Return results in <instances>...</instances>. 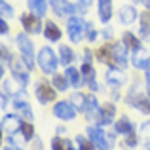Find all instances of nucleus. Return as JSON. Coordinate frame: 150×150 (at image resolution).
Instances as JSON below:
<instances>
[{"mask_svg":"<svg viewBox=\"0 0 150 150\" xmlns=\"http://www.w3.org/2000/svg\"><path fill=\"white\" fill-rule=\"evenodd\" d=\"M125 103H127V105H131V106H135V108L141 110V112L150 114V101L143 95V91H141V86H139V84H135V86L131 88L129 95L125 97Z\"/></svg>","mask_w":150,"mask_h":150,"instance_id":"1","label":"nucleus"},{"mask_svg":"<svg viewBox=\"0 0 150 150\" xmlns=\"http://www.w3.org/2000/svg\"><path fill=\"white\" fill-rule=\"evenodd\" d=\"M88 135L99 150H110L114 146V135L105 133L101 127H88Z\"/></svg>","mask_w":150,"mask_h":150,"instance_id":"2","label":"nucleus"},{"mask_svg":"<svg viewBox=\"0 0 150 150\" xmlns=\"http://www.w3.org/2000/svg\"><path fill=\"white\" fill-rule=\"evenodd\" d=\"M59 63L61 61H57V57H55V53H53L51 48H42L40 51H38V65H40L42 72L53 74Z\"/></svg>","mask_w":150,"mask_h":150,"instance_id":"3","label":"nucleus"},{"mask_svg":"<svg viewBox=\"0 0 150 150\" xmlns=\"http://www.w3.org/2000/svg\"><path fill=\"white\" fill-rule=\"evenodd\" d=\"M17 46H19V51H21V57L25 61L27 69H33L34 67V46L25 33L17 34Z\"/></svg>","mask_w":150,"mask_h":150,"instance_id":"4","label":"nucleus"},{"mask_svg":"<svg viewBox=\"0 0 150 150\" xmlns=\"http://www.w3.org/2000/svg\"><path fill=\"white\" fill-rule=\"evenodd\" d=\"M84 29H86V23H84V19H82V17H78V15L69 17V21H67V30H69L70 42L78 44V42L84 38Z\"/></svg>","mask_w":150,"mask_h":150,"instance_id":"5","label":"nucleus"},{"mask_svg":"<svg viewBox=\"0 0 150 150\" xmlns=\"http://www.w3.org/2000/svg\"><path fill=\"white\" fill-rule=\"evenodd\" d=\"M53 114L59 120H74V116H76V106L70 101H59V103H55V106H53Z\"/></svg>","mask_w":150,"mask_h":150,"instance_id":"6","label":"nucleus"},{"mask_svg":"<svg viewBox=\"0 0 150 150\" xmlns=\"http://www.w3.org/2000/svg\"><path fill=\"white\" fill-rule=\"evenodd\" d=\"M88 103H86V114L91 122H97V124L103 125V108H99V103L93 95H88L86 97Z\"/></svg>","mask_w":150,"mask_h":150,"instance_id":"7","label":"nucleus"},{"mask_svg":"<svg viewBox=\"0 0 150 150\" xmlns=\"http://www.w3.org/2000/svg\"><path fill=\"white\" fill-rule=\"evenodd\" d=\"M131 63H133V67L139 69V70H148L150 69V53L143 48L135 50L133 55H131Z\"/></svg>","mask_w":150,"mask_h":150,"instance_id":"8","label":"nucleus"},{"mask_svg":"<svg viewBox=\"0 0 150 150\" xmlns=\"http://www.w3.org/2000/svg\"><path fill=\"white\" fill-rule=\"evenodd\" d=\"M21 25L25 27V33H30V34H36L42 30L40 17H36L34 13H23L21 15Z\"/></svg>","mask_w":150,"mask_h":150,"instance_id":"9","label":"nucleus"},{"mask_svg":"<svg viewBox=\"0 0 150 150\" xmlns=\"http://www.w3.org/2000/svg\"><path fill=\"white\" fill-rule=\"evenodd\" d=\"M55 89L51 88V86L48 84V82H42V84L36 86V99L42 103V105H46V103H51L55 99Z\"/></svg>","mask_w":150,"mask_h":150,"instance_id":"10","label":"nucleus"},{"mask_svg":"<svg viewBox=\"0 0 150 150\" xmlns=\"http://www.w3.org/2000/svg\"><path fill=\"white\" fill-rule=\"evenodd\" d=\"M124 82H125V74L120 69H116V67H108V70H106V84L110 88H120Z\"/></svg>","mask_w":150,"mask_h":150,"instance_id":"11","label":"nucleus"},{"mask_svg":"<svg viewBox=\"0 0 150 150\" xmlns=\"http://www.w3.org/2000/svg\"><path fill=\"white\" fill-rule=\"evenodd\" d=\"M80 72H82V76H84V82L89 86V89H91V91H97L99 86H97V82H95V70H93L91 63H84Z\"/></svg>","mask_w":150,"mask_h":150,"instance_id":"12","label":"nucleus"},{"mask_svg":"<svg viewBox=\"0 0 150 150\" xmlns=\"http://www.w3.org/2000/svg\"><path fill=\"white\" fill-rule=\"evenodd\" d=\"M21 125H23V122L17 116H13V114H8V116L2 118V129L6 133H10V135H13L17 129H21Z\"/></svg>","mask_w":150,"mask_h":150,"instance_id":"13","label":"nucleus"},{"mask_svg":"<svg viewBox=\"0 0 150 150\" xmlns=\"http://www.w3.org/2000/svg\"><path fill=\"white\" fill-rule=\"evenodd\" d=\"M137 17H139V15H137V10L131 4H124V6L120 8V21L124 23V25H131Z\"/></svg>","mask_w":150,"mask_h":150,"instance_id":"14","label":"nucleus"},{"mask_svg":"<svg viewBox=\"0 0 150 150\" xmlns=\"http://www.w3.org/2000/svg\"><path fill=\"white\" fill-rule=\"evenodd\" d=\"M50 4H51L50 0H29V10H30V13H34L36 17H44Z\"/></svg>","mask_w":150,"mask_h":150,"instance_id":"15","label":"nucleus"},{"mask_svg":"<svg viewBox=\"0 0 150 150\" xmlns=\"http://www.w3.org/2000/svg\"><path fill=\"white\" fill-rule=\"evenodd\" d=\"M10 67H11V72H13V76L17 78V82L21 86H27L29 84V74L25 72V69H23V65L19 61H15V59H11V63H10Z\"/></svg>","mask_w":150,"mask_h":150,"instance_id":"16","label":"nucleus"},{"mask_svg":"<svg viewBox=\"0 0 150 150\" xmlns=\"http://www.w3.org/2000/svg\"><path fill=\"white\" fill-rule=\"evenodd\" d=\"M65 76L69 78V82H70V86L72 88H80L82 84H84V76H82V72L80 70H76L74 67H67V70H65Z\"/></svg>","mask_w":150,"mask_h":150,"instance_id":"17","label":"nucleus"},{"mask_svg":"<svg viewBox=\"0 0 150 150\" xmlns=\"http://www.w3.org/2000/svg\"><path fill=\"white\" fill-rule=\"evenodd\" d=\"M95 55H97V61L106 63V65L116 63V59H114V48H112V46H103V48L97 50Z\"/></svg>","mask_w":150,"mask_h":150,"instance_id":"18","label":"nucleus"},{"mask_svg":"<svg viewBox=\"0 0 150 150\" xmlns=\"http://www.w3.org/2000/svg\"><path fill=\"white\" fill-rule=\"evenodd\" d=\"M112 48H114V59H116V63H118V65H122V67H127V57H125V51H127L129 48L124 44V42H118V44L112 46Z\"/></svg>","mask_w":150,"mask_h":150,"instance_id":"19","label":"nucleus"},{"mask_svg":"<svg viewBox=\"0 0 150 150\" xmlns=\"http://www.w3.org/2000/svg\"><path fill=\"white\" fill-rule=\"evenodd\" d=\"M44 36L48 38L50 42H59L61 40V30H59V27L55 25V23L48 21L44 25Z\"/></svg>","mask_w":150,"mask_h":150,"instance_id":"20","label":"nucleus"},{"mask_svg":"<svg viewBox=\"0 0 150 150\" xmlns=\"http://www.w3.org/2000/svg\"><path fill=\"white\" fill-rule=\"evenodd\" d=\"M99 17L103 23H108L112 17V2L110 0H99Z\"/></svg>","mask_w":150,"mask_h":150,"instance_id":"21","label":"nucleus"},{"mask_svg":"<svg viewBox=\"0 0 150 150\" xmlns=\"http://www.w3.org/2000/svg\"><path fill=\"white\" fill-rule=\"evenodd\" d=\"M13 106L19 110V112H23V116H25L27 120H33V110H30V105H29L27 101H23V99H21V95H17V97H15Z\"/></svg>","mask_w":150,"mask_h":150,"instance_id":"22","label":"nucleus"},{"mask_svg":"<svg viewBox=\"0 0 150 150\" xmlns=\"http://www.w3.org/2000/svg\"><path fill=\"white\" fill-rule=\"evenodd\" d=\"M59 55H61V63L65 67H70V63L74 61V51H72V48L61 46V48H59Z\"/></svg>","mask_w":150,"mask_h":150,"instance_id":"23","label":"nucleus"},{"mask_svg":"<svg viewBox=\"0 0 150 150\" xmlns=\"http://www.w3.org/2000/svg\"><path fill=\"white\" fill-rule=\"evenodd\" d=\"M124 44L127 46V48L131 50V51H135V50H139V48H141L139 38H137L133 33H124Z\"/></svg>","mask_w":150,"mask_h":150,"instance_id":"24","label":"nucleus"},{"mask_svg":"<svg viewBox=\"0 0 150 150\" xmlns=\"http://www.w3.org/2000/svg\"><path fill=\"white\" fill-rule=\"evenodd\" d=\"M51 148L53 150H74L72 143L67 139H61V137H55L53 141H51Z\"/></svg>","mask_w":150,"mask_h":150,"instance_id":"25","label":"nucleus"},{"mask_svg":"<svg viewBox=\"0 0 150 150\" xmlns=\"http://www.w3.org/2000/svg\"><path fill=\"white\" fill-rule=\"evenodd\" d=\"M116 131L118 133H124V135H129V133H133V127H131V122L127 120V118H120V120L116 122Z\"/></svg>","mask_w":150,"mask_h":150,"instance_id":"26","label":"nucleus"},{"mask_svg":"<svg viewBox=\"0 0 150 150\" xmlns=\"http://www.w3.org/2000/svg\"><path fill=\"white\" fill-rule=\"evenodd\" d=\"M114 114H116V108H114V105H105L103 106V125H106V124H110L112 122V118H114Z\"/></svg>","mask_w":150,"mask_h":150,"instance_id":"27","label":"nucleus"},{"mask_svg":"<svg viewBox=\"0 0 150 150\" xmlns=\"http://www.w3.org/2000/svg\"><path fill=\"white\" fill-rule=\"evenodd\" d=\"M51 82H53L55 89H59V91H65V89L69 88V84H70V82L67 80V76H61V74H55V76L51 78Z\"/></svg>","mask_w":150,"mask_h":150,"instance_id":"28","label":"nucleus"},{"mask_svg":"<svg viewBox=\"0 0 150 150\" xmlns=\"http://www.w3.org/2000/svg\"><path fill=\"white\" fill-rule=\"evenodd\" d=\"M70 103L76 106V110H80V112H86V103H88V99H86L84 95H80V93H74L72 99H70Z\"/></svg>","mask_w":150,"mask_h":150,"instance_id":"29","label":"nucleus"},{"mask_svg":"<svg viewBox=\"0 0 150 150\" xmlns=\"http://www.w3.org/2000/svg\"><path fill=\"white\" fill-rule=\"evenodd\" d=\"M141 34H143L144 38L150 36V13L141 15Z\"/></svg>","mask_w":150,"mask_h":150,"instance_id":"30","label":"nucleus"},{"mask_svg":"<svg viewBox=\"0 0 150 150\" xmlns=\"http://www.w3.org/2000/svg\"><path fill=\"white\" fill-rule=\"evenodd\" d=\"M0 11H2V17L4 19H10L13 17V8L6 2V0H0Z\"/></svg>","mask_w":150,"mask_h":150,"instance_id":"31","label":"nucleus"},{"mask_svg":"<svg viewBox=\"0 0 150 150\" xmlns=\"http://www.w3.org/2000/svg\"><path fill=\"white\" fill-rule=\"evenodd\" d=\"M78 139V146H80V150H95V144H93V141L86 139V137H76Z\"/></svg>","mask_w":150,"mask_h":150,"instance_id":"32","label":"nucleus"},{"mask_svg":"<svg viewBox=\"0 0 150 150\" xmlns=\"http://www.w3.org/2000/svg\"><path fill=\"white\" fill-rule=\"evenodd\" d=\"M21 131H23V137H25V141H30L34 135V129H33V124H23L21 125Z\"/></svg>","mask_w":150,"mask_h":150,"instance_id":"33","label":"nucleus"},{"mask_svg":"<svg viewBox=\"0 0 150 150\" xmlns=\"http://www.w3.org/2000/svg\"><path fill=\"white\" fill-rule=\"evenodd\" d=\"M86 30H88V40H89V42H95L97 33H95V29H93L91 23H86Z\"/></svg>","mask_w":150,"mask_h":150,"instance_id":"34","label":"nucleus"},{"mask_svg":"<svg viewBox=\"0 0 150 150\" xmlns=\"http://www.w3.org/2000/svg\"><path fill=\"white\" fill-rule=\"evenodd\" d=\"M141 133H143V137L146 141H150V122H144V124L141 125Z\"/></svg>","mask_w":150,"mask_h":150,"instance_id":"35","label":"nucleus"},{"mask_svg":"<svg viewBox=\"0 0 150 150\" xmlns=\"http://www.w3.org/2000/svg\"><path fill=\"white\" fill-rule=\"evenodd\" d=\"M125 137H127V139H125V143H127L129 146H135V144H137V137L133 135V133H129V135H125Z\"/></svg>","mask_w":150,"mask_h":150,"instance_id":"36","label":"nucleus"},{"mask_svg":"<svg viewBox=\"0 0 150 150\" xmlns=\"http://www.w3.org/2000/svg\"><path fill=\"white\" fill-rule=\"evenodd\" d=\"M8 30H10V29H8V25H6V19H0V34H8Z\"/></svg>","mask_w":150,"mask_h":150,"instance_id":"37","label":"nucleus"},{"mask_svg":"<svg viewBox=\"0 0 150 150\" xmlns=\"http://www.w3.org/2000/svg\"><path fill=\"white\" fill-rule=\"evenodd\" d=\"M144 82H146V93H148V97H150V69L146 70V80H144Z\"/></svg>","mask_w":150,"mask_h":150,"instance_id":"38","label":"nucleus"},{"mask_svg":"<svg viewBox=\"0 0 150 150\" xmlns=\"http://www.w3.org/2000/svg\"><path fill=\"white\" fill-rule=\"evenodd\" d=\"M6 105H8V97H6V91L2 93V108H6Z\"/></svg>","mask_w":150,"mask_h":150,"instance_id":"39","label":"nucleus"},{"mask_svg":"<svg viewBox=\"0 0 150 150\" xmlns=\"http://www.w3.org/2000/svg\"><path fill=\"white\" fill-rule=\"evenodd\" d=\"M103 33H105V38H110V36H112V29H105Z\"/></svg>","mask_w":150,"mask_h":150,"instance_id":"40","label":"nucleus"},{"mask_svg":"<svg viewBox=\"0 0 150 150\" xmlns=\"http://www.w3.org/2000/svg\"><path fill=\"white\" fill-rule=\"evenodd\" d=\"M34 150H42V144H40V141H36V144H34Z\"/></svg>","mask_w":150,"mask_h":150,"instance_id":"41","label":"nucleus"},{"mask_svg":"<svg viewBox=\"0 0 150 150\" xmlns=\"http://www.w3.org/2000/svg\"><path fill=\"white\" fill-rule=\"evenodd\" d=\"M141 2H143V4H144V6H146V8H148V10H150V0H141Z\"/></svg>","mask_w":150,"mask_h":150,"instance_id":"42","label":"nucleus"},{"mask_svg":"<svg viewBox=\"0 0 150 150\" xmlns=\"http://www.w3.org/2000/svg\"><path fill=\"white\" fill-rule=\"evenodd\" d=\"M4 150H19V148H15V146H6Z\"/></svg>","mask_w":150,"mask_h":150,"instance_id":"43","label":"nucleus"},{"mask_svg":"<svg viewBox=\"0 0 150 150\" xmlns=\"http://www.w3.org/2000/svg\"><path fill=\"white\" fill-rule=\"evenodd\" d=\"M146 150H150V144H148V148H146Z\"/></svg>","mask_w":150,"mask_h":150,"instance_id":"44","label":"nucleus"}]
</instances>
